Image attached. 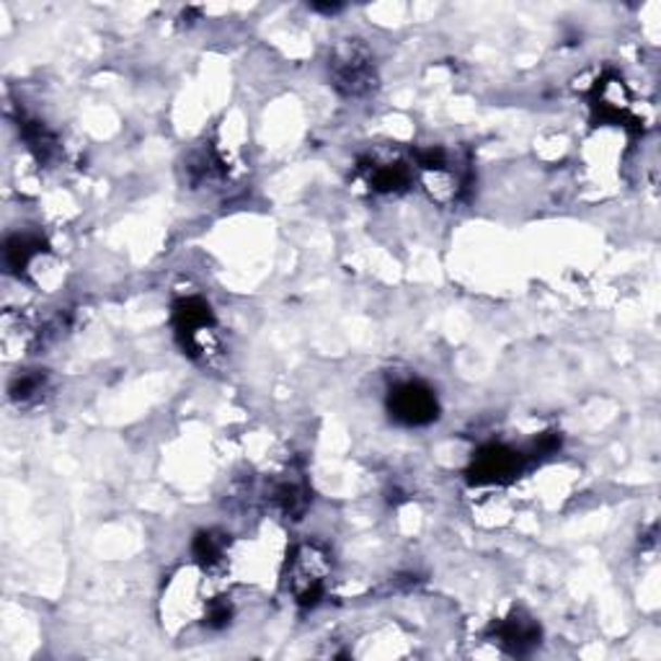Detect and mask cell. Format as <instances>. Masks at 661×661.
Listing matches in <instances>:
<instances>
[{
  "mask_svg": "<svg viewBox=\"0 0 661 661\" xmlns=\"http://www.w3.org/2000/svg\"><path fill=\"white\" fill-rule=\"evenodd\" d=\"M225 550H228V541L220 533H200L194 537V556L204 569H215V565L223 563Z\"/></svg>",
  "mask_w": 661,
  "mask_h": 661,
  "instance_id": "11",
  "label": "cell"
},
{
  "mask_svg": "<svg viewBox=\"0 0 661 661\" xmlns=\"http://www.w3.org/2000/svg\"><path fill=\"white\" fill-rule=\"evenodd\" d=\"M387 411L404 427H427L440 417L437 395L419 380H406L387 395Z\"/></svg>",
  "mask_w": 661,
  "mask_h": 661,
  "instance_id": "3",
  "label": "cell"
},
{
  "mask_svg": "<svg viewBox=\"0 0 661 661\" xmlns=\"http://www.w3.org/2000/svg\"><path fill=\"white\" fill-rule=\"evenodd\" d=\"M491 638H494V644H499L504 651L527 653L541 644V628H537L533 618L514 610L512 615L499 620V623L491 628Z\"/></svg>",
  "mask_w": 661,
  "mask_h": 661,
  "instance_id": "6",
  "label": "cell"
},
{
  "mask_svg": "<svg viewBox=\"0 0 661 661\" xmlns=\"http://www.w3.org/2000/svg\"><path fill=\"white\" fill-rule=\"evenodd\" d=\"M174 329L183 349L192 357H204L215 329V316L202 297H183L174 305Z\"/></svg>",
  "mask_w": 661,
  "mask_h": 661,
  "instance_id": "4",
  "label": "cell"
},
{
  "mask_svg": "<svg viewBox=\"0 0 661 661\" xmlns=\"http://www.w3.org/2000/svg\"><path fill=\"white\" fill-rule=\"evenodd\" d=\"M331 576L329 556L318 545H300L288 563V589L297 605L316 608L326 597V582Z\"/></svg>",
  "mask_w": 661,
  "mask_h": 661,
  "instance_id": "2",
  "label": "cell"
},
{
  "mask_svg": "<svg viewBox=\"0 0 661 661\" xmlns=\"http://www.w3.org/2000/svg\"><path fill=\"white\" fill-rule=\"evenodd\" d=\"M45 251L42 238L37 236H13L5 243V264H9L11 271L22 275L26 267Z\"/></svg>",
  "mask_w": 661,
  "mask_h": 661,
  "instance_id": "10",
  "label": "cell"
},
{
  "mask_svg": "<svg viewBox=\"0 0 661 661\" xmlns=\"http://www.w3.org/2000/svg\"><path fill=\"white\" fill-rule=\"evenodd\" d=\"M18 129H22L24 142L29 145L34 158L39 163H50L54 155H58V140H54V135L42 125V122L24 119L22 125H18Z\"/></svg>",
  "mask_w": 661,
  "mask_h": 661,
  "instance_id": "9",
  "label": "cell"
},
{
  "mask_svg": "<svg viewBox=\"0 0 661 661\" xmlns=\"http://www.w3.org/2000/svg\"><path fill=\"white\" fill-rule=\"evenodd\" d=\"M359 174L367 187L380 194H398L411 187V171L401 161H365Z\"/></svg>",
  "mask_w": 661,
  "mask_h": 661,
  "instance_id": "7",
  "label": "cell"
},
{
  "mask_svg": "<svg viewBox=\"0 0 661 661\" xmlns=\"http://www.w3.org/2000/svg\"><path fill=\"white\" fill-rule=\"evenodd\" d=\"M527 455L507 445H486L479 449L473 462H470V481L479 486H491V483H509L522 473Z\"/></svg>",
  "mask_w": 661,
  "mask_h": 661,
  "instance_id": "5",
  "label": "cell"
},
{
  "mask_svg": "<svg viewBox=\"0 0 661 661\" xmlns=\"http://www.w3.org/2000/svg\"><path fill=\"white\" fill-rule=\"evenodd\" d=\"M45 387H47L45 372L29 370V372L16 374V378L11 380L9 395H11V401H16V404H31V401H37L39 395L45 393Z\"/></svg>",
  "mask_w": 661,
  "mask_h": 661,
  "instance_id": "12",
  "label": "cell"
},
{
  "mask_svg": "<svg viewBox=\"0 0 661 661\" xmlns=\"http://www.w3.org/2000/svg\"><path fill=\"white\" fill-rule=\"evenodd\" d=\"M269 499L284 517H292V520H300L305 514L310 504L308 486H305L303 479L297 475H290V479L277 481L269 491Z\"/></svg>",
  "mask_w": 661,
  "mask_h": 661,
  "instance_id": "8",
  "label": "cell"
},
{
  "mask_svg": "<svg viewBox=\"0 0 661 661\" xmlns=\"http://www.w3.org/2000/svg\"><path fill=\"white\" fill-rule=\"evenodd\" d=\"M331 86L346 99H363L378 88V71L367 47L359 39H346L331 52Z\"/></svg>",
  "mask_w": 661,
  "mask_h": 661,
  "instance_id": "1",
  "label": "cell"
}]
</instances>
